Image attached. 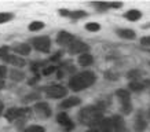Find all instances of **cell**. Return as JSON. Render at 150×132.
Wrapping results in <instances>:
<instances>
[{
  "label": "cell",
  "mask_w": 150,
  "mask_h": 132,
  "mask_svg": "<svg viewBox=\"0 0 150 132\" xmlns=\"http://www.w3.org/2000/svg\"><path fill=\"white\" fill-rule=\"evenodd\" d=\"M3 110H4V105H3V102H0V116L3 114Z\"/></svg>",
  "instance_id": "8d00e7d4"
},
{
  "label": "cell",
  "mask_w": 150,
  "mask_h": 132,
  "mask_svg": "<svg viewBox=\"0 0 150 132\" xmlns=\"http://www.w3.org/2000/svg\"><path fill=\"white\" fill-rule=\"evenodd\" d=\"M79 121L87 127L91 128H98L102 123V120L105 119L103 113L99 107L96 106H86L79 112Z\"/></svg>",
  "instance_id": "6da1fadb"
},
{
  "label": "cell",
  "mask_w": 150,
  "mask_h": 132,
  "mask_svg": "<svg viewBox=\"0 0 150 132\" xmlns=\"http://www.w3.org/2000/svg\"><path fill=\"white\" fill-rule=\"evenodd\" d=\"M143 28H145V29H146V28H150V23H146V25H143Z\"/></svg>",
  "instance_id": "f35d334b"
},
{
  "label": "cell",
  "mask_w": 150,
  "mask_h": 132,
  "mask_svg": "<svg viewBox=\"0 0 150 132\" xmlns=\"http://www.w3.org/2000/svg\"><path fill=\"white\" fill-rule=\"evenodd\" d=\"M128 87H129V90L134 92H141L145 90L146 84H143V83H141V81H131Z\"/></svg>",
  "instance_id": "ffe728a7"
},
{
  "label": "cell",
  "mask_w": 150,
  "mask_h": 132,
  "mask_svg": "<svg viewBox=\"0 0 150 132\" xmlns=\"http://www.w3.org/2000/svg\"><path fill=\"white\" fill-rule=\"evenodd\" d=\"M116 33H117V36H120L121 39H127V40L137 39V33L134 32L132 29H117Z\"/></svg>",
  "instance_id": "9a60e30c"
},
{
  "label": "cell",
  "mask_w": 150,
  "mask_h": 132,
  "mask_svg": "<svg viewBox=\"0 0 150 132\" xmlns=\"http://www.w3.org/2000/svg\"><path fill=\"white\" fill-rule=\"evenodd\" d=\"M33 109H35V112H36V114L39 117H46L47 119V117L51 116V109L46 102H39V103H36Z\"/></svg>",
  "instance_id": "30bf717a"
},
{
  "label": "cell",
  "mask_w": 150,
  "mask_h": 132,
  "mask_svg": "<svg viewBox=\"0 0 150 132\" xmlns=\"http://www.w3.org/2000/svg\"><path fill=\"white\" fill-rule=\"evenodd\" d=\"M98 128H99L100 132H118L117 128L114 127L112 117H110V119H103L102 120V123H100V125Z\"/></svg>",
  "instance_id": "4fadbf2b"
},
{
  "label": "cell",
  "mask_w": 150,
  "mask_h": 132,
  "mask_svg": "<svg viewBox=\"0 0 150 132\" xmlns=\"http://www.w3.org/2000/svg\"><path fill=\"white\" fill-rule=\"evenodd\" d=\"M147 119L150 120V110H149V112H147Z\"/></svg>",
  "instance_id": "ab89813d"
},
{
  "label": "cell",
  "mask_w": 150,
  "mask_h": 132,
  "mask_svg": "<svg viewBox=\"0 0 150 132\" xmlns=\"http://www.w3.org/2000/svg\"><path fill=\"white\" fill-rule=\"evenodd\" d=\"M46 91V95L51 99H61V98H65L68 95V88L61 84H52V85H48L44 88Z\"/></svg>",
  "instance_id": "5b68a950"
},
{
  "label": "cell",
  "mask_w": 150,
  "mask_h": 132,
  "mask_svg": "<svg viewBox=\"0 0 150 132\" xmlns=\"http://www.w3.org/2000/svg\"><path fill=\"white\" fill-rule=\"evenodd\" d=\"M13 18H14V14L13 13H0V23L10 22Z\"/></svg>",
  "instance_id": "cb8c5ba5"
},
{
  "label": "cell",
  "mask_w": 150,
  "mask_h": 132,
  "mask_svg": "<svg viewBox=\"0 0 150 132\" xmlns=\"http://www.w3.org/2000/svg\"><path fill=\"white\" fill-rule=\"evenodd\" d=\"M59 14H61L62 17H69V14H70V11H68V10L62 8V10H59Z\"/></svg>",
  "instance_id": "e575fe53"
},
{
  "label": "cell",
  "mask_w": 150,
  "mask_h": 132,
  "mask_svg": "<svg viewBox=\"0 0 150 132\" xmlns=\"http://www.w3.org/2000/svg\"><path fill=\"white\" fill-rule=\"evenodd\" d=\"M88 50H90V46L86 44V43H83V41H80V40H74L72 44L68 47V51L70 54H80L81 55V54L88 52Z\"/></svg>",
  "instance_id": "52a82bcc"
},
{
  "label": "cell",
  "mask_w": 150,
  "mask_h": 132,
  "mask_svg": "<svg viewBox=\"0 0 150 132\" xmlns=\"http://www.w3.org/2000/svg\"><path fill=\"white\" fill-rule=\"evenodd\" d=\"M116 96L118 98L120 103H121V112L124 114H129L132 112V103H131V95L127 90H117L116 91Z\"/></svg>",
  "instance_id": "3957f363"
},
{
  "label": "cell",
  "mask_w": 150,
  "mask_h": 132,
  "mask_svg": "<svg viewBox=\"0 0 150 132\" xmlns=\"http://www.w3.org/2000/svg\"><path fill=\"white\" fill-rule=\"evenodd\" d=\"M84 17H87V13L83 10H74V11H70V14H69V18L72 19H80Z\"/></svg>",
  "instance_id": "44dd1931"
},
{
  "label": "cell",
  "mask_w": 150,
  "mask_h": 132,
  "mask_svg": "<svg viewBox=\"0 0 150 132\" xmlns=\"http://www.w3.org/2000/svg\"><path fill=\"white\" fill-rule=\"evenodd\" d=\"M81 103L80 98L77 96H72V98H65L61 103H59V109H70V107H74V106H79Z\"/></svg>",
  "instance_id": "7c38bea8"
},
{
  "label": "cell",
  "mask_w": 150,
  "mask_h": 132,
  "mask_svg": "<svg viewBox=\"0 0 150 132\" xmlns=\"http://www.w3.org/2000/svg\"><path fill=\"white\" fill-rule=\"evenodd\" d=\"M77 62H79V65H81V66H90V65H92V62H94V56H92L90 52H86V54H81L79 56Z\"/></svg>",
  "instance_id": "e0dca14e"
},
{
  "label": "cell",
  "mask_w": 150,
  "mask_h": 132,
  "mask_svg": "<svg viewBox=\"0 0 150 132\" xmlns=\"http://www.w3.org/2000/svg\"><path fill=\"white\" fill-rule=\"evenodd\" d=\"M87 132H100V131H99V128H90Z\"/></svg>",
  "instance_id": "d590c367"
},
{
  "label": "cell",
  "mask_w": 150,
  "mask_h": 132,
  "mask_svg": "<svg viewBox=\"0 0 150 132\" xmlns=\"http://www.w3.org/2000/svg\"><path fill=\"white\" fill-rule=\"evenodd\" d=\"M57 121H58V124L61 125V127H64L68 132H70L73 128H74V124H73V121L70 120V117H69V116L65 113V112H61V113H58V116H57Z\"/></svg>",
  "instance_id": "9c48e42d"
},
{
  "label": "cell",
  "mask_w": 150,
  "mask_h": 132,
  "mask_svg": "<svg viewBox=\"0 0 150 132\" xmlns=\"http://www.w3.org/2000/svg\"><path fill=\"white\" fill-rule=\"evenodd\" d=\"M95 81H96L95 73L83 72V73H77V74L72 76V78L69 80V87H70L72 91L79 92V91H83V90L88 88L90 85H92Z\"/></svg>",
  "instance_id": "7a4b0ae2"
},
{
  "label": "cell",
  "mask_w": 150,
  "mask_h": 132,
  "mask_svg": "<svg viewBox=\"0 0 150 132\" xmlns=\"http://www.w3.org/2000/svg\"><path fill=\"white\" fill-rule=\"evenodd\" d=\"M10 74H11V78H13L14 81H22L23 78H25V74L22 72H19V70H15V69H13L10 72Z\"/></svg>",
  "instance_id": "7402d4cb"
},
{
  "label": "cell",
  "mask_w": 150,
  "mask_h": 132,
  "mask_svg": "<svg viewBox=\"0 0 150 132\" xmlns=\"http://www.w3.org/2000/svg\"><path fill=\"white\" fill-rule=\"evenodd\" d=\"M4 62H7V64H10V65H14V66H17V68H23V66L26 65V61L17 54H10L4 59Z\"/></svg>",
  "instance_id": "8fae6325"
},
{
  "label": "cell",
  "mask_w": 150,
  "mask_h": 132,
  "mask_svg": "<svg viewBox=\"0 0 150 132\" xmlns=\"http://www.w3.org/2000/svg\"><path fill=\"white\" fill-rule=\"evenodd\" d=\"M33 48H36L37 51L41 52H48L51 50V39L48 36H39V37H33L30 40Z\"/></svg>",
  "instance_id": "8992f818"
},
{
  "label": "cell",
  "mask_w": 150,
  "mask_h": 132,
  "mask_svg": "<svg viewBox=\"0 0 150 132\" xmlns=\"http://www.w3.org/2000/svg\"><path fill=\"white\" fill-rule=\"evenodd\" d=\"M32 113L30 107H10L6 110V119L8 120L10 123H13L14 120L17 119H23Z\"/></svg>",
  "instance_id": "277c9868"
},
{
  "label": "cell",
  "mask_w": 150,
  "mask_h": 132,
  "mask_svg": "<svg viewBox=\"0 0 150 132\" xmlns=\"http://www.w3.org/2000/svg\"><path fill=\"white\" fill-rule=\"evenodd\" d=\"M36 98H39V94H30V95H26L23 102H30V100H35Z\"/></svg>",
  "instance_id": "4dcf8cb0"
},
{
  "label": "cell",
  "mask_w": 150,
  "mask_h": 132,
  "mask_svg": "<svg viewBox=\"0 0 150 132\" xmlns=\"http://www.w3.org/2000/svg\"><path fill=\"white\" fill-rule=\"evenodd\" d=\"M3 88H4V80L0 78V90H3Z\"/></svg>",
  "instance_id": "74e56055"
},
{
  "label": "cell",
  "mask_w": 150,
  "mask_h": 132,
  "mask_svg": "<svg viewBox=\"0 0 150 132\" xmlns=\"http://www.w3.org/2000/svg\"><path fill=\"white\" fill-rule=\"evenodd\" d=\"M13 50L17 55H29L32 51V46L29 43H19L18 46L13 47Z\"/></svg>",
  "instance_id": "5bb4252c"
},
{
  "label": "cell",
  "mask_w": 150,
  "mask_h": 132,
  "mask_svg": "<svg viewBox=\"0 0 150 132\" xmlns=\"http://www.w3.org/2000/svg\"><path fill=\"white\" fill-rule=\"evenodd\" d=\"M43 28H44V23L43 22H40V21H33V22H30V25H29V30L36 32V30L43 29Z\"/></svg>",
  "instance_id": "603a6c76"
},
{
  "label": "cell",
  "mask_w": 150,
  "mask_h": 132,
  "mask_svg": "<svg viewBox=\"0 0 150 132\" xmlns=\"http://www.w3.org/2000/svg\"><path fill=\"white\" fill-rule=\"evenodd\" d=\"M124 18H127L128 21L134 22V21H138V19L142 18V13L139 11V10H137V8H131V10H128L127 13L124 14Z\"/></svg>",
  "instance_id": "2e32d148"
},
{
  "label": "cell",
  "mask_w": 150,
  "mask_h": 132,
  "mask_svg": "<svg viewBox=\"0 0 150 132\" xmlns=\"http://www.w3.org/2000/svg\"><path fill=\"white\" fill-rule=\"evenodd\" d=\"M146 127H147V121L142 117V113H141L139 116H137V120H135V125H134V128H135V131L137 132H143L146 129Z\"/></svg>",
  "instance_id": "ac0fdd59"
},
{
  "label": "cell",
  "mask_w": 150,
  "mask_h": 132,
  "mask_svg": "<svg viewBox=\"0 0 150 132\" xmlns=\"http://www.w3.org/2000/svg\"><path fill=\"white\" fill-rule=\"evenodd\" d=\"M23 132H46V129L41 125H29L28 128H25Z\"/></svg>",
  "instance_id": "d4e9b609"
},
{
  "label": "cell",
  "mask_w": 150,
  "mask_h": 132,
  "mask_svg": "<svg viewBox=\"0 0 150 132\" xmlns=\"http://www.w3.org/2000/svg\"><path fill=\"white\" fill-rule=\"evenodd\" d=\"M62 55H64V51H58V52H55L54 56H51V61H58L62 58Z\"/></svg>",
  "instance_id": "d6a6232c"
},
{
  "label": "cell",
  "mask_w": 150,
  "mask_h": 132,
  "mask_svg": "<svg viewBox=\"0 0 150 132\" xmlns=\"http://www.w3.org/2000/svg\"><path fill=\"white\" fill-rule=\"evenodd\" d=\"M8 55H10V48H8V47H6V46L0 47V59L4 61Z\"/></svg>",
  "instance_id": "4316f807"
},
{
  "label": "cell",
  "mask_w": 150,
  "mask_h": 132,
  "mask_svg": "<svg viewBox=\"0 0 150 132\" xmlns=\"http://www.w3.org/2000/svg\"><path fill=\"white\" fill-rule=\"evenodd\" d=\"M55 70H57V66H54V65H48V66H46V68L43 69V74H44V76H50L51 73H54Z\"/></svg>",
  "instance_id": "f1b7e54d"
},
{
  "label": "cell",
  "mask_w": 150,
  "mask_h": 132,
  "mask_svg": "<svg viewBox=\"0 0 150 132\" xmlns=\"http://www.w3.org/2000/svg\"><path fill=\"white\" fill-rule=\"evenodd\" d=\"M141 44L142 46H147L150 47V36H145L141 39Z\"/></svg>",
  "instance_id": "1f68e13d"
},
{
  "label": "cell",
  "mask_w": 150,
  "mask_h": 132,
  "mask_svg": "<svg viewBox=\"0 0 150 132\" xmlns=\"http://www.w3.org/2000/svg\"><path fill=\"white\" fill-rule=\"evenodd\" d=\"M7 73H8L7 68H6L4 65H0V78H1V80H4V78H6Z\"/></svg>",
  "instance_id": "f546056e"
},
{
  "label": "cell",
  "mask_w": 150,
  "mask_h": 132,
  "mask_svg": "<svg viewBox=\"0 0 150 132\" xmlns=\"http://www.w3.org/2000/svg\"><path fill=\"white\" fill-rule=\"evenodd\" d=\"M110 4V8H120L121 6H123V3L121 1H117V3H109Z\"/></svg>",
  "instance_id": "836d02e7"
},
{
  "label": "cell",
  "mask_w": 150,
  "mask_h": 132,
  "mask_svg": "<svg viewBox=\"0 0 150 132\" xmlns=\"http://www.w3.org/2000/svg\"><path fill=\"white\" fill-rule=\"evenodd\" d=\"M74 40H76L74 36H73L72 33L66 32V30H61V32H58V35H57V43H58L59 46L66 47V48H68Z\"/></svg>",
  "instance_id": "ba28073f"
},
{
  "label": "cell",
  "mask_w": 150,
  "mask_h": 132,
  "mask_svg": "<svg viewBox=\"0 0 150 132\" xmlns=\"http://www.w3.org/2000/svg\"><path fill=\"white\" fill-rule=\"evenodd\" d=\"M128 78H131L132 81H138V78L141 77V72L139 70H131V72L128 73Z\"/></svg>",
  "instance_id": "83f0119b"
},
{
  "label": "cell",
  "mask_w": 150,
  "mask_h": 132,
  "mask_svg": "<svg viewBox=\"0 0 150 132\" xmlns=\"http://www.w3.org/2000/svg\"><path fill=\"white\" fill-rule=\"evenodd\" d=\"M112 120H113L114 127L117 128L118 132H127L125 123H124V120H123V117H121V116H113V117H112Z\"/></svg>",
  "instance_id": "d6986e66"
},
{
  "label": "cell",
  "mask_w": 150,
  "mask_h": 132,
  "mask_svg": "<svg viewBox=\"0 0 150 132\" xmlns=\"http://www.w3.org/2000/svg\"><path fill=\"white\" fill-rule=\"evenodd\" d=\"M86 29L88 30V32H98L100 29V25L96 22H88L86 25Z\"/></svg>",
  "instance_id": "484cf974"
}]
</instances>
